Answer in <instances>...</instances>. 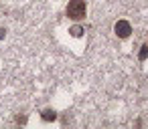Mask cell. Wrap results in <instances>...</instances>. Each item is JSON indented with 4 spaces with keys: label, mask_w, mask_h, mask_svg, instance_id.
Returning a JSON list of instances; mask_svg holds the SVG:
<instances>
[{
    "label": "cell",
    "mask_w": 148,
    "mask_h": 129,
    "mask_svg": "<svg viewBox=\"0 0 148 129\" xmlns=\"http://www.w3.org/2000/svg\"><path fill=\"white\" fill-rule=\"evenodd\" d=\"M85 12H87L85 0H69V4H67V16L71 20H83L85 18Z\"/></svg>",
    "instance_id": "cell-1"
},
{
    "label": "cell",
    "mask_w": 148,
    "mask_h": 129,
    "mask_svg": "<svg viewBox=\"0 0 148 129\" xmlns=\"http://www.w3.org/2000/svg\"><path fill=\"white\" fill-rule=\"evenodd\" d=\"M114 32H116L120 38H128L130 32H132V24H130L128 20H118V22L114 24Z\"/></svg>",
    "instance_id": "cell-2"
},
{
    "label": "cell",
    "mask_w": 148,
    "mask_h": 129,
    "mask_svg": "<svg viewBox=\"0 0 148 129\" xmlns=\"http://www.w3.org/2000/svg\"><path fill=\"white\" fill-rule=\"evenodd\" d=\"M41 119H43V121H55V119H57V113H55V109H43V113H41Z\"/></svg>",
    "instance_id": "cell-3"
},
{
    "label": "cell",
    "mask_w": 148,
    "mask_h": 129,
    "mask_svg": "<svg viewBox=\"0 0 148 129\" xmlns=\"http://www.w3.org/2000/svg\"><path fill=\"white\" fill-rule=\"evenodd\" d=\"M69 34H71V36H75V38H77V36H81V34H83V28H81V26H77V24H75V26H71V28H69Z\"/></svg>",
    "instance_id": "cell-4"
},
{
    "label": "cell",
    "mask_w": 148,
    "mask_h": 129,
    "mask_svg": "<svg viewBox=\"0 0 148 129\" xmlns=\"http://www.w3.org/2000/svg\"><path fill=\"white\" fill-rule=\"evenodd\" d=\"M138 59H140V61H146V59H148V45L140 47V55H138Z\"/></svg>",
    "instance_id": "cell-5"
},
{
    "label": "cell",
    "mask_w": 148,
    "mask_h": 129,
    "mask_svg": "<svg viewBox=\"0 0 148 129\" xmlns=\"http://www.w3.org/2000/svg\"><path fill=\"white\" fill-rule=\"evenodd\" d=\"M4 34H6V30H4V28H0V38H4Z\"/></svg>",
    "instance_id": "cell-6"
}]
</instances>
